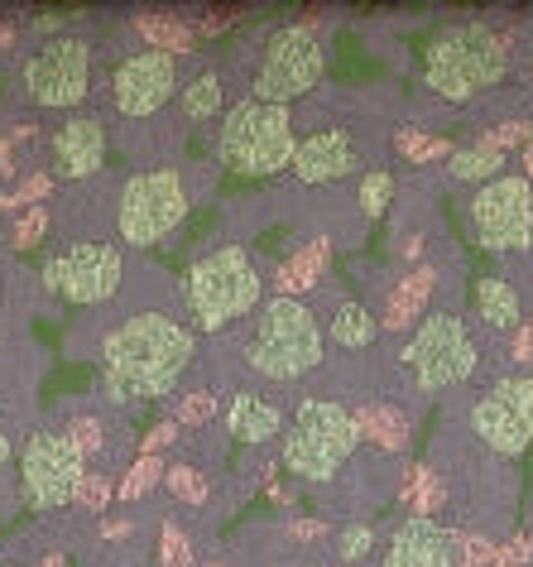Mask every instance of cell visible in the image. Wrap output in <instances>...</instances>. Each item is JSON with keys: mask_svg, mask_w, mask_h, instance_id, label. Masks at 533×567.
I'll return each instance as SVG.
<instances>
[{"mask_svg": "<svg viewBox=\"0 0 533 567\" xmlns=\"http://www.w3.org/2000/svg\"><path fill=\"white\" fill-rule=\"evenodd\" d=\"M139 34L149 39V49H159V53H168V59H174V53H188L192 49V30L184 20H164V16H145L139 20Z\"/></svg>", "mask_w": 533, "mask_h": 567, "instance_id": "cell-25", "label": "cell"}, {"mask_svg": "<svg viewBox=\"0 0 533 567\" xmlns=\"http://www.w3.org/2000/svg\"><path fill=\"white\" fill-rule=\"evenodd\" d=\"M514 361H533V322L514 337Z\"/></svg>", "mask_w": 533, "mask_h": 567, "instance_id": "cell-38", "label": "cell"}, {"mask_svg": "<svg viewBox=\"0 0 533 567\" xmlns=\"http://www.w3.org/2000/svg\"><path fill=\"white\" fill-rule=\"evenodd\" d=\"M519 563H529V544H524V538L504 544V553H495V563H490V567H519Z\"/></svg>", "mask_w": 533, "mask_h": 567, "instance_id": "cell-37", "label": "cell"}, {"mask_svg": "<svg viewBox=\"0 0 533 567\" xmlns=\"http://www.w3.org/2000/svg\"><path fill=\"white\" fill-rule=\"evenodd\" d=\"M389 193H395V178L385 174H366V183H360V212H366V217H380V212L389 207Z\"/></svg>", "mask_w": 533, "mask_h": 567, "instance_id": "cell-28", "label": "cell"}, {"mask_svg": "<svg viewBox=\"0 0 533 567\" xmlns=\"http://www.w3.org/2000/svg\"><path fill=\"white\" fill-rule=\"evenodd\" d=\"M404 495H409V505H414L424 519H432V509H438V501H442V491H438V481H432L428 466L409 472V486H404Z\"/></svg>", "mask_w": 533, "mask_h": 567, "instance_id": "cell-27", "label": "cell"}, {"mask_svg": "<svg viewBox=\"0 0 533 567\" xmlns=\"http://www.w3.org/2000/svg\"><path fill=\"white\" fill-rule=\"evenodd\" d=\"M428 293H432V275H428V269H418V275H409L395 289V299H389V308H385V322H389V328H409V322L424 313Z\"/></svg>", "mask_w": 533, "mask_h": 567, "instance_id": "cell-23", "label": "cell"}, {"mask_svg": "<svg viewBox=\"0 0 533 567\" xmlns=\"http://www.w3.org/2000/svg\"><path fill=\"white\" fill-rule=\"evenodd\" d=\"M6 462H10V433L0 429V466H6Z\"/></svg>", "mask_w": 533, "mask_h": 567, "instance_id": "cell-41", "label": "cell"}, {"mask_svg": "<svg viewBox=\"0 0 533 567\" xmlns=\"http://www.w3.org/2000/svg\"><path fill=\"white\" fill-rule=\"evenodd\" d=\"M198 337L168 313H135L102 342V380L116 404L174 394L188 375Z\"/></svg>", "mask_w": 533, "mask_h": 567, "instance_id": "cell-1", "label": "cell"}, {"mask_svg": "<svg viewBox=\"0 0 533 567\" xmlns=\"http://www.w3.org/2000/svg\"><path fill=\"white\" fill-rule=\"evenodd\" d=\"M0 567H15V563H0Z\"/></svg>", "mask_w": 533, "mask_h": 567, "instance_id": "cell-43", "label": "cell"}, {"mask_svg": "<svg viewBox=\"0 0 533 567\" xmlns=\"http://www.w3.org/2000/svg\"><path fill=\"white\" fill-rule=\"evenodd\" d=\"M471 433L500 457H519L533 443V375L495 380L471 404Z\"/></svg>", "mask_w": 533, "mask_h": 567, "instance_id": "cell-13", "label": "cell"}, {"mask_svg": "<svg viewBox=\"0 0 533 567\" xmlns=\"http://www.w3.org/2000/svg\"><path fill=\"white\" fill-rule=\"evenodd\" d=\"M370 548H375V529H366V524H351V529L342 534V558H346V563L366 558Z\"/></svg>", "mask_w": 533, "mask_h": 567, "instance_id": "cell-33", "label": "cell"}, {"mask_svg": "<svg viewBox=\"0 0 533 567\" xmlns=\"http://www.w3.org/2000/svg\"><path fill=\"white\" fill-rule=\"evenodd\" d=\"M322 265H327V246H322V240H313L303 255H293V260L284 265V279H279L289 289V299H293V289H307V284H317L313 275H322Z\"/></svg>", "mask_w": 533, "mask_h": 567, "instance_id": "cell-26", "label": "cell"}, {"mask_svg": "<svg viewBox=\"0 0 533 567\" xmlns=\"http://www.w3.org/2000/svg\"><path fill=\"white\" fill-rule=\"evenodd\" d=\"M293 154H299V135H293L289 106L241 102V106H231L227 121H221L217 159L227 164L231 174L270 178L279 168H293Z\"/></svg>", "mask_w": 533, "mask_h": 567, "instance_id": "cell-5", "label": "cell"}, {"mask_svg": "<svg viewBox=\"0 0 533 567\" xmlns=\"http://www.w3.org/2000/svg\"><path fill=\"white\" fill-rule=\"evenodd\" d=\"M106 164V125L96 116H73L53 135V174L59 178H87Z\"/></svg>", "mask_w": 533, "mask_h": 567, "instance_id": "cell-17", "label": "cell"}, {"mask_svg": "<svg viewBox=\"0 0 533 567\" xmlns=\"http://www.w3.org/2000/svg\"><path fill=\"white\" fill-rule=\"evenodd\" d=\"M221 92H227V87H221L217 73H198L184 87V116L188 121H212L221 111Z\"/></svg>", "mask_w": 533, "mask_h": 567, "instance_id": "cell-24", "label": "cell"}, {"mask_svg": "<svg viewBox=\"0 0 533 567\" xmlns=\"http://www.w3.org/2000/svg\"><path fill=\"white\" fill-rule=\"evenodd\" d=\"M39 231H44V212H34V217H24V221H20V240H24V246H30Z\"/></svg>", "mask_w": 533, "mask_h": 567, "instance_id": "cell-40", "label": "cell"}, {"mask_svg": "<svg viewBox=\"0 0 533 567\" xmlns=\"http://www.w3.org/2000/svg\"><path fill=\"white\" fill-rule=\"evenodd\" d=\"M475 313H481L490 332H514L519 328V293L495 275L475 279Z\"/></svg>", "mask_w": 533, "mask_h": 567, "instance_id": "cell-20", "label": "cell"}, {"mask_svg": "<svg viewBox=\"0 0 533 567\" xmlns=\"http://www.w3.org/2000/svg\"><path fill=\"white\" fill-rule=\"evenodd\" d=\"M188 217V183L178 168H149L135 174L121 193L116 226L130 246H159L164 236H174Z\"/></svg>", "mask_w": 533, "mask_h": 567, "instance_id": "cell-9", "label": "cell"}, {"mask_svg": "<svg viewBox=\"0 0 533 567\" xmlns=\"http://www.w3.org/2000/svg\"><path fill=\"white\" fill-rule=\"evenodd\" d=\"M121 275H125V260H121L116 246H106V240H82V246H67V250H59L44 265V284L59 293V299L77 303V308L116 299Z\"/></svg>", "mask_w": 533, "mask_h": 567, "instance_id": "cell-12", "label": "cell"}, {"mask_svg": "<svg viewBox=\"0 0 533 567\" xmlns=\"http://www.w3.org/2000/svg\"><path fill=\"white\" fill-rule=\"evenodd\" d=\"M227 429L241 437V443H270V437L284 433V414H279V404L264 400V394H236Z\"/></svg>", "mask_w": 533, "mask_h": 567, "instance_id": "cell-19", "label": "cell"}, {"mask_svg": "<svg viewBox=\"0 0 533 567\" xmlns=\"http://www.w3.org/2000/svg\"><path fill=\"white\" fill-rule=\"evenodd\" d=\"M404 371L414 375V385L424 394L452 390L475 371V342L467 332V322L457 313H428L418 322V332L399 351Z\"/></svg>", "mask_w": 533, "mask_h": 567, "instance_id": "cell-8", "label": "cell"}, {"mask_svg": "<svg viewBox=\"0 0 533 567\" xmlns=\"http://www.w3.org/2000/svg\"><path fill=\"white\" fill-rule=\"evenodd\" d=\"M260 299H264V279L241 246L207 250L184 275V303L202 332H217L236 318L255 313Z\"/></svg>", "mask_w": 533, "mask_h": 567, "instance_id": "cell-2", "label": "cell"}, {"mask_svg": "<svg viewBox=\"0 0 533 567\" xmlns=\"http://www.w3.org/2000/svg\"><path fill=\"white\" fill-rule=\"evenodd\" d=\"M457 563H495V548H490L485 538L457 534Z\"/></svg>", "mask_w": 533, "mask_h": 567, "instance_id": "cell-34", "label": "cell"}, {"mask_svg": "<svg viewBox=\"0 0 533 567\" xmlns=\"http://www.w3.org/2000/svg\"><path fill=\"white\" fill-rule=\"evenodd\" d=\"M452 178H461V183H495V178H504L500 168H504V154L500 150H490V145H467V150H452Z\"/></svg>", "mask_w": 533, "mask_h": 567, "instance_id": "cell-22", "label": "cell"}, {"mask_svg": "<svg viewBox=\"0 0 533 567\" xmlns=\"http://www.w3.org/2000/svg\"><path fill=\"white\" fill-rule=\"evenodd\" d=\"M44 567H63V558H49V563H44Z\"/></svg>", "mask_w": 533, "mask_h": 567, "instance_id": "cell-42", "label": "cell"}, {"mask_svg": "<svg viewBox=\"0 0 533 567\" xmlns=\"http://www.w3.org/2000/svg\"><path fill=\"white\" fill-rule=\"evenodd\" d=\"M356 168V145L342 125H327V131H313L307 140H299V154H293V174L299 183H332L346 178Z\"/></svg>", "mask_w": 533, "mask_h": 567, "instance_id": "cell-18", "label": "cell"}, {"mask_svg": "<svg viewBox=\"0 0 533 567\" xmlns=\"http://www.w3.org/2000/svg\"><path fill=\"white\" fill-rule=\"evenodd\" d=\"M159 472H164V466H159V457H149V452H145V457H139L135 466H130V476H125V501H135V495H145L149 486H154V481H159Z\"/></svg>", "mask_w": 533, "mask_h": 567, "instance_id": "cell-31", "label": "cell"}, {"mask_svg": "<svg viewBox=\"0 0 533 567\" xmlns=\"http://www.w3.org/2000/svg\"><path fill=\"white\" fill-rule=\"evenodd\" d=\"M366 429H370V437H380L385 447H404V419L389 414V409H370Z\"/></svg>", "mask_w": 533, "mask_h": 567, "instance_id": "cell-30", "label": "cell"}, {"mask_svg": "<svg viewBox=\"0 0 533 567\" xmlns=\"http://www.w3.org/2000/svg\"><path fill=\"white\" fill-rule=\"evenodd\" d=\"M82 481H87V452H82L73 429H44L24 443L20 457V491L30 509H63L77 501Z\"/></svg>", "mask_w": 533, "mask_h": 567, "instance_id": "cell-7", "label": "cell"}, {"mask_svg": "<svg viewBox=\"0 0 533 567\" xmlns=\"http://www.w3.org/2000/svg\"><path fill=\"white\" fill-rule=\"evenodd\" d=\"M111 476H102V472H87V481H82V491H77V505L82 509H106V501H111Z\"/></svg>", "mask_w": 533, "mask_h": 567, "instance_id": "cell-32", "label": "cell"}, {"mask_svg": "<svg viewBox=\"0 0 533 567\" xmlns=\"http://www.w3.org/2000/svg\"><path fill=\"white\" fill-rule=\"evenodd\" d=\"M385 567H457V534L438 519L409 515L389 538Z\"/></svg>", "mask_w": 533, "mask_h": 567, "instance_id": "cell-16", "label": "cell"}, {"mask_svg": "<svg viewBox=\"0 0 533 567\" xmlns=\"http://www.w3.org/2000/svg\"><path fill=\"white\" fill-rule=\"evenodd\" d=\"M250 371L264 380H299L322 361V328L313 308L279 293V299L260 303V318L245 342Z\"/></svg>", "mask_w": 533, "mask_h": 567, "instance_id": "cell-3", "label": "cell"}, {"mask_svg": "<svg viewBox=\"0 0 533 567\" xmlns=\"http://www.w3.org/2000/svg\"><path fill=\"white\" fill-rule=\"evenodd\" d=\"M360 443V423L336 400H303L284 423V466L299 481H332Z\"/></svg>", "mask_w": 533, "mask_h": 567, "instance_id": "cell-4", "label": "cell"}, {"mask_svg": "<svg viewBox=\"0 0 533 567\" xmlns=\"http://www.w3.org/2000/svg\"><path fill=\"white\" fill-rule=\"evenodd\" d=\"M327 73V59H322V44L307 24H289L270 39L264 49V63L255 82H250V102H264V106H289L307 96Z\"/></svg>", "mask_w": 533, "mask_h": 567, "instance_id": "cell-10", "label": "cell"}, {"mask_svg": "<svg viewBox=\"0 0 533 567\" xmlns=\"http://www.w3.org/2000/svg\"><path fill=\"white\" fill-rule=\"evenodd\" d=\"M168 491H174L178 501H188V505L207 501V486H202V476L192 472V466H168Z\"/></svg>", "mask_w": 533, "mask_h": 567, "instance_id": "cell-29", "label": "cell"}, {"mask_svg": "<svg viewBox=\"0 0 533 567\" xmlns=\"http://www.w3.org/2000/svg\"><path fill=\"white\" fill-rule=\"evenodd\" d=\"M332 342L336 347H346V351H366L375 342V332H380V322H375V313L366 303H356V299H346V303H336V313H332Z\"/></svg>", "mask_w": 533, "mask_h": 567, "instance_id": "cell-21", "label": "cell"}, {"mask_svg": "<svg viewBox=\"0 0 533 567\" xmlns=\"http://www.w3.org/2000/svg\"><path fill=\"white\" fill-rule=\"evenodd\" d=\"M504 68H510V59H504L500 34H490L485 24H457L428 49L424 82L447 102H471L475 92L495 87Z\"/></svg>", "mask_w": 533, "mask_h": 567, "instance_id": "cell-6", "label": "cell"}, {"mask_svg": "<svg viewBox=\"0 0 533 567\" xmlns=\"http://www.w3.org/2000/svg\"><path fill=\"white\" fill-rule=\"evenodd\" d=\"M471 226H475V240L495 255L529 250L533 246V188H529V178L504 174L495 183H485V188H475Z\"/></svg>", "mask_w": 533, "mask_h": 567, "instance_id": "cell-11", "label": "cell"}, {"mask_svg": "<svg viewBox=\"0 0 533 567\" xmlns=\"http://www.w3.org/2000/svg\"><path fill=\"white\" fill-rule=\"evenodd\" d=\"M164 563L168 567H192V548L178 529H164Z\"/></svg>", "mask_w": 533, "mask_h": 567, "instance_id": "cell-35", "label": "cell"}, {"mask_svg": "<svg viewBox=\"0 0 533 567\" xmlns=\"http://www.w3.org/2000/svg\"><path fill=\"white\" fill-rule=\"evenodd\" d=\"M178 87V68L168 53L159 49H139L130 53L121 68H116V78H111V96H116V111L121 116H154L168 96H174Z\"/></svg>", "mask_w": 533, "mask_h": 567, "instance_id": "cell-15", "label": "cell"}, {"mask_svg": "<svg viewBox=\"0 0 533 567\" xmlns=\"http://www.w3.org/2000/svg\"><path fill=\"white\" fill-rule=\"evenodd\" d=\"M92 78V49L82 39H53L24 63V92L39 106H77L87 96Z\"/></svg>", "mask_w": 533, "mask_h": 567, "instance_id": "cell-14", "label": "cell"}, {"mask_svg": "<svg viewBox=\"0 0 533 567\" xmlns=\"http://www.w3.org/2000/svg\"><path fill=\"white\" fill-rule=\"evenodd\" d=\"M174 433H178V423H159V429L149 433V443H145V452H149V457H154V447H164V443H168V437H174Z\"/></svg>", "mask_w": 533, "mask_h": 567, "instance_id": "cell-39", "label": "cell"}, {"mask_svg": "<svg viewBox=\"0 0 533 567\" xmlns=\"http://www.w3.org/2000/svg\"><path fill=\"white\" fill-rule=\"evenodd\" d=\"M207 414H212V400H207V394H188V400L178 404V419L184 423H202Z\"/></svg>", "mask_w": 533, "mask_h": 567, "instance_id": "cell-36", "label": "cell"}]
</instances>
